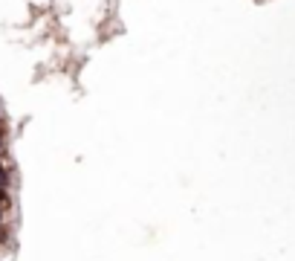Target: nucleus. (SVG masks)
Wrapping results in <instances>:
<instances>
[{
  "instance_id": "f03ea898",
  "label": "nucleus",
  "mask_w": 295,
  "mask_h": 261,
  "mask_svg": "<svg viewBox=\"0 0 295 261\" xmlns=\"http://www.w3.org/2000/svg\"><path fill=\"white\" fill-rule=\"evenodd\" d=\"M6 206V189H0V209Z\"/></svg>"
},
{
  "instance_id": "7ed1b4c3",
  "label": "nucleus",
  "mask_w": 295,
  "mask_h": 261,
  "mask_svg": "<svg viewBox=\"0 0 295 261\" xmlns=\"http://www.w3.org/2000/svg\"><path fill=\"white\" fill-rule=\"evenodd\" d=\"M0 145H3V131H0Z\"/></svg>"
},
{
  "instance_id": "f257e3e1",
  "label": "nucleus",
  "mask_w": 295,
  "mask_h": 261,
  "mask_svg": "<svg viewBox=\"0 0 295 261\" xmlns=\"http://www.w3.org/2000/svg\"><path fill=\"white\" fill-rule=\"evenodd\" d=\"M6 183H9V180H6V172L0 169V189H6Z\"/></svg>"
}]
</instances>
